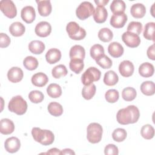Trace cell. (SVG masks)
<instances>
[{
    "mask_svg": "<svg viewBox=\"0 0 155 155\" xmlns=\"http://www.w3.org/2000/svg\"><path fill=\"white\" fill-rule=\"evenodd\" d=\"M140 116L139 110L134 105H129L126 108L120 109L116 114L118 123L122 125H127L136 123Z\"/></svg>",
    "mask_w": 155,
    "mask_h": 155,
    "instance_id": "6da1fadb",
    "label": "cell"
},
{
    "mask_svg": "<svg viewBox=\"0 0 155 155\" xmlns=\"http://www.w3.org/2000/svg\"><path fill=\"white\" fill-rule=\"evenodd\" d=\"M31 134L35 141L43 145H51L54 140V136L51 131L41 130L38 127L32 128Z\"/></svg>",
    "mask_w": 155,
    "mask_h": 155,
    "instance_id": "7a4b0ae2",
    "label": "cell"
},
{
    "mask_svg": "<svg viewBox=\"0 0 155 155\" xmlns=\"http://www.w3.org/2000/svg\"><path fill=\"white\" fill-rule=\"evenodd\" d=\"M8 108L12 113L18 115H22L27 110V104L22 96L18 95L11 99L8 105Z\"/></svg>",
    "mask_w": 155,
    "mask_h": 155,
    "instance_id": "3957f363",
    "label": "cell"
},
{
    "mask_svg": "<svg viewBox=\"0 0 155 155\" xmlns=\"http://www.w3.org/2000/svg\"><path fill=\"white\" fill-rule=\"evenodd\" d=\"M103 129L102 126L96 122L91 123L87 128V138L89 142L96 143L101 140Z\"/></svg>",
    "mask_w": 155,
    "mask_h": 155,
    "instance_id": "277c9868",
    "label": "cell"
},
{
    "mask_svg": "<svg viewBox=\"0 0 155 155\" xmlns=\"http://www.w3.org/2000/svg\"><path fill=\"white\" fill-rule=\"evenodd\" d=\"M66 31L68 36L73 40H82L86 36L85 30L74 21L68 23L66 26Z\"/></svg>",
    "mask_w": 155,
    "mask_h": 155,
    "instance_id": "5b68a950",
    "label": "cell"
},
{
    "mask_svg": "<svg viewBox=\"0 0 155 155\" xmlns=\"http://www.w3.org/2000/svg\"><path fill=\"white\" fill-rule=\"evenodd\" d=\"M101 76V71L96 67H91L87 68L82 74L81 81L84 85H88L93 84L94 81L100 79Z\"/></svg>",
    "mask_w": 155,
    "mask_h": 155,
    "instance_id": "8992f818",
    "label": "cell"
},
{
    "mask_svg": "<svg viewBox=\"0 0 155 155\" xmlns=\"http://www.w3.org/2000/svg\"><path fill=\"white\" fill-rule=\"evenodd\" d=\"M94 8L93 4L88 1H84L80 4L76 10V16L81 20H85L93 15Z\"/></svg>",
    "mask_w": 155,
    "mask_h": 155,
    "instance_id": "52a82bcc",
    "label": "cell"
},
{
    "mask_svg": "<svg viewBox=\"0 0 155 155\" xmlns=\"http://www.w3.org/2000/svg\"><path fill=\"white\" fill-rule=\"evenodd\" d=\"M0 9L7 17L12 19L17 15L16 7L11 0H2L0 1Z\"/></svg>",
    "mask_w": 155,
    "mask_h": 155,
    "instance_id": "ba28073f",
    "label": "cell"
},
{
    "mask_svg": "<svg viewBox=\"0 0 155 155\" xmlns=\"http://www.w3.org/2000/svg\"><path fill=\"white\" fill-rule=\"evenodd\" d=\"M123 42L129 47L135 48L140 44V38L139 35L130 31L124 32L122 35Z\"/></svg>",
    "mask_w": 155,
    "mask_h": 155,
    "instance_id": "9c48e42d",
    "label": "cell"
},
{
    "mask_svg": "<svg viewBox=\"0 0 155 155\" xmlns=\"http://www.w3.org/2000/svg\"><path fill=\"white\" fill-rule=\"evenodd\" d=\"M35 31L36 35L39 37H47L51 31V26L48 22L41 21L36 25Z\"/></svg>",
    "mask_w": 155,
    "mask_h": 155,
    "instance_id": "30bf717a",
    "label": "cell"
},
{
    "mask_svg": "<svg viewBox=\"0 0 155 155\" xmlns=\"http://www.w3.org/2000/svg\"><path fill=\"white\" fill-rule=\"evenodd\" d=\"M5 150L10 153L17 152L21 147V142L16 137H11L7 139L4 143Z\"/></svg>",
    "mask_w": 155,
    "mask_h": 155,
    "instance_id": "8fae6325",
    "label": "cell"
},
{
    "mask_svg": "<svg viewBox=\"0 0 155 155\" xmlns=\"http://www.w3.org/2000/svg\"><path fill=\"white\" fill-rule=\"evenodd\" d=\"M21 18L27 24H30L33 22L36 17L35 8L30 5L25 6L22 8L21 12Z\"/></svg>",
    "mask_w": 155,
    "mask_h": 155,
    "instance_id": "7c38bea8",
    "label": "cell"
},
{
    "mask_svg": "<svg viewBox=\"0 0 155 155\" xmlns=\"http://www.w3.org/2000/svg\"><path fill=\"white\" fill-rule=\"evenodd\" d=\"M127 21V16L125 13L113 14L110 19V24L114 28L123 27Z\"/></svg>",
    "mask_w": 155,
    "mask_h": 155,
    "instance_id": "4fadbf2b",
    "label": "cell"
},
{
    "mask_svg": "<svg viewBox=\"0 0 155 155\" xmlns=\"http://www.w3.org/2000/svg\"><path fill=\"white\" fill-rule=\"evenodd\" d=\"M134 65L133 63L128 60L123 61L119 65L120 74L125 78L131 76L134 72Z\"/></svg>",
    "mask_w": 155,
    "mask_h": 155,
    "instance_id": "5bb4252c",
    "label": "cell"
},
{
    "mask_svg": "<svg viewBox=\"0 0 155 155\" xmlns=\"http://www.w3.org/2000/svg\"><path fill=\"white\" fill-rule=\"evenodd\" d=\"M23 76V71L18 67H12L7 72L8 79L13 83L19 82L22 79Z\"/></svg>",
    "mask_w": 155,
    "mask_h": 155,
    "instance_id": "9a60e30c",
    "label": "cell"
},
{
    "mask_svg": "<svg viewBox=\"0 0 155 155\" xmlns=\"http://www.w3.org/2000/svg\"><path fill=\"white\" fill-rule=\"evenodd\" d=\"M108 16L107 9L102 6H97L93 13V19L98 24L104 23Z\"/></svg>",
    "mask_w": 155,
    "mask_h": 155,
    "instance_id": "2e32d148",
    "label": "cell"
},
{
    "mask_svg": "<svg viewBox=\"0 0 155 155\" xmlns=\"http://www.w3.org/2000/svg\"><path fill=\"white\" fill-rule=\"evenodd\" d=\"M36 2L38 3V10L41 16H47L51 13L52 7L50 1H36Z\"/></svg>",
    "mask_w": 155,
    "mask_h": 155,
    "instance_id": "e0dca14e",
    "label": "cell"
},
{
    "mask_svg": "<svg viewBox=\"0 0 155 155\" xmlns=\"http://www.w3.org/2000/svg\"><path fill=\"white\" fill-rule=\"evenodd\" d=\"M15 130V125L12 120L4 118L0 121V131L2 134L7 135L12 133Z\"/></svg>",
    "mask_w": 155,
    "mask_h": 155,
    "instance_id": "ac0fdd59",
    "label": "cell"
},
{
    "mask_svg": "<svg viewBox=\"0 0 155 155\" xmlns=\"http://www.w3.org/2000/svg\"><path fill=\"white\" fill-rule=\"evenodd\" d=\"M108 53L113 58H117L120 57L124 53L122 45L117 42H113L108 47Z\"/></svg>",
    "mask_w": 155,
    "mask_h": 155,
    "instance_id": "d6986e66",
    "label": "cell"
},
{
    "mask_svg": "<svg viewBox=\"0 0 155 155\" xmlns=\"http://www.w3.org/2000/svg\"><path fill=\"white\" fill-rule=\"evenodd\" d=\"M31 81L32 84L35 86L42 87L45 86L47 84L48 81V78L45 73L39 72L33 74L31 77Z\"/></svg>",
    "mask_w": 155,
    "mask_h": 155,
    "instance_id": "ffe728a7",
    "label": "cell"
},
{
    "mask_svg": "<svg viewBox=\"0 0 155 155\" xmlns=\"http://www.w3.org/2000/svg\"><path fill=\"white\" fill-rule=\"evenodd\" d=\"M61 58V52L58 48H51L45 54V59L48 63L53 64L58 62Z\"/></svg>",
    "mask_w": 155,
    "mask_h": 155,
    "instance_id": "44dd1931",
    "label": "cell"
},
{
    "mask_svg": "<svg viewBox=\"0 0 155 155\" xmlns=\"http://www.w3.org/2000/svg\"><path fill=\"white\" fill-rule=\"evenodd\" d=\"M70 58L71 59H79L84 60L85 56V51L84 48L79 45H75L73 46L69 53Z\"/></svg>",
    "mask_w": 155,
    "mask_h": 155,
    "instance_id": "7402d4cb",
    "label": "cell"
},
{
    "mask_svg": "<svg viewBox=\"0 0 155 155\" xmlns=\"http://www.w3.org/2000/svg\"><path fill=\"white\" fill-rule=\"evenodd\" d=\"M154 68L153 64L149 62H144L139 67V73L143 78H149L153 75Z\"/></svg>",
    "mask_w": 155,
    "mask_h": 155,
    "instance_id": "603a6c76",
    "label": "cell"
},
{
    "mask_svg": "<svg viewBox=\"0 0 155 155\" xmlns=\"http://www.w3.org/2000/svg\"><path fill=\"white\" fill-rule=\"evenodd\" d=\"M131 15L135 18H143L146 13V8L145 5L140 3L133 4L130 9Z\"/></svg>",
    "mask_w": 155,
    "mask_h": 155,
    "instance_id": "cb8c5ba5",
    "label": "cell"
},
{
    "mask_svg": "<svg viewBox=\"0 0 155 155\" xmlns=\"http://www.w3.org/2000/svg\"><path fill=\"white\" fill-rule=\"evenodd\" d=\"M25 30V26L21 22H13L9 27V31L11 33V35L16 37L23 35L24 34Z\"/></svg>",
    "mask_w": 155,
    "mask_h": 155,
    "instance_id": "d4e9b609",
    "label": "cell"
},
{
    "mask_svg": "<svg viewBox=\"0 0 155 155\" xmlns=\"http://www.w3.org/2000/svg\"><path fill=\"white\" fill-rule=\"evenodd\" d=\"M28 49L33 54H41L45 50V44L41 41L34 40L29 43Z\"/></svg>",
    "mask_w": 155,
    "mask_h": 155,
    "instance_id": "484cf974",
    "label": "cell"
},
{
    "mask_svg": "<svg viewBox=\"0 0 155 155\" xmlns=\"http://www.w3.org/2000/svg\"><path fill=\"white\" fill-rule=\"evenodd\" d=\"M119 81L117 74L113 70H109L106 72L104 77V82L108 86H113L116 85Z\"/></svg>",
    "mask_w": 155,
    "mask_h": 155,
    "instance_id": "4316f807",
    "label": "cell"
},
{
    "mask_svg": "<svg viewBox=\"0 0 155 155\" xmlns=\"http://www.w3.org/2000/svg\"><path fill=\"white\" fill-rule=\"evenodd\" d=\"M125 8V3L122 0H114L110 5V9L113 14L123 13Z\"/></svg>",
    "mask_w": 155,
    "mask_h": 155,
    "instance_id": "83f0119b",
    "label": "cell"
},
{
    "mask_svg": "<svg viewBox=\"0 0 155 155\" xmlns=\"http://www.w3.org/2000/svg\"><path fill=\"white\" fill-rule=\"evenodd\" d=\"M47 93L50 97L57 98L61 96L62 88L61 86L57 84H51L47 88Z\"/></svg>",
    "mask_w": 155,
    "mask_h": 155,
    "instance_id": "f1b7e54d",
    "label": "cell"
},
{
    "mask_svg": "<svg viewBox=\"0 0 155 155\" xmlns=\"http://www.w3.org/2000/svg\"><path fill=\"white\" fill-rule=\"evenodd\" d=\"M140 88L141 92L146 96H151L155 93V84L153 81L143 82Z\"/></svg>",
    "mask_w": 155,
    "mask_h": 155,
    "instance_id": "f546056e",
    "label": "cell"
},
{
    "mask_svg": "<svg viewBox=\"0 0 155 155\" xmlns=\"http://www.w3.org/2000/svg\"><path fill=\"white\" fill-rule=\"evenodd\" d=\"M154 29L155 23L153 22H148L145 24L144 31L143 33V37L147 40H151L154 41Z\"/></svg>",
    "mask_w": 155,
    "mask_h": 155,
    "instance_id": "4dcf8cb0",
    "label": "cell"
},
{
    "mask_svg": "<svg viewBox=\"0 0 155 155\" xmlns=\"http://www.w3.org/2000/svg\"><path fill=\"white\" fill-rule=\"evenodd\" d=\"M47 109L50 114L55 117L60 116L63 113V108L62 105L56 102H50L48 105Z\"/></svg>",
    "mask_w": 155,
    "mask_h": 155,
    "instance_id": "1f68e13d",
    "label": "cell"
},
{
    "mask_svg": "<svg viewBox=\"0 0 155 155\" xmlns=\"http://www.w3.org/2000/svg\"><path fill=\"white\" fill-rule=\"evenodd\" d=\"M96 85L93 84H91L88 85H85L82 90V97L87 100L91 99L96 93Z\"/></svg>",
    "mask_w": 155,
    "mask_h": 155,
    "instance_id": "d6a6232c",
    "label": "cell"
},
{
    "mask_svg": "<svg viewBox=\"0 0 155 155\" xmlns=\"http://www.w3.org/2000/svg\"><path fill=\"white\" fill-rule=\"evenodd\" d=\"M69 67L71 71H73L76 74H79L83 70L84 64L83 60L79 59H71L69 63Z\"/></svg>",
    "mask_w": 155,
    "mask_h": 155,
    "instance_id": "836d02e7",
    "label": "cell"
},
{
    "mask_svg": "<svg viewBox=\"0 0 155 155\" xmlns=\"http://www.w3.org/2000/svg\"><path fill=\"white\" fill-rule=\"evenodd\" d=\"M113 32L108 28H102L98 32V38L102 42H110L113 39Z\"/></svg>",
    "mask_w": 155,
    "mask_h": 155,
    "instance_id": "e575fe53",
    "label": "cell"
},
{
    "mask_svg": "<svg viewBox=\"0 0 155 155\" xmlns=\"http://www.w3.org/2000/svg\"><path fill=\"white\" fill-rule=\"evenodd\" d=\"M24 67L28 70H34L38 66V61L37 59L33 56H27L23 61Z\"/></svg>",
    "mask_w": 155,
    "mask_h": 155,
    "instance_id": "d590c367",
    "label": "cell"
},
{
    "mask_svg": "<svg viewBox=\"0 0 155 155\" xmlns=\"http://www.w3.org/2000/svg\"><path fill=\"white\" fill-rule=\"evenodd\" d=\"M137 95L136 90L133 87H126L122 92V98L126 101H131L134 100Z\"/></svg>",
    "mask_w": 155,
    "mask_h": 155,
    "instance_id": "8d00e7d4",
    "label": "cell"
},
{
    "mask_svg": "<svg viewBox=\"0 0 155 155\" xmlns=\"http://www.w3.org/2000/svg\"><path fill=\"white\" fill-rule=\"evenodd\" d=\"M141 136L145 139H151L154 136V129L153 126L150 124L143 125L140 130Z\"/></svg>",
    "mask_w": 155,
    "mask_h": 155,
    "instance_id": "74e56055",
    "label": "cell"
},
{
    "mask_svg": "<svg viewBox=\"0 0 155 155\" xmlns=\"http://www.w3.org/2000/svg\"><path fill=\"white\" fill-rule=\"evenodd\" d=\"M67 70L64 65L60 64L55 66L51 70V74L53 78L59 79L61 76H65L67 74Z\"/></svg>",
    "mask_w": 155,
    "mask_h": 155,
    "instance_id": "f35d334b",
    "label": "cell"
},
{
    "mask_svg": "<svg viewBox=\"0 0 155 155\" xmlns=\"http://www.w3.org/2000/svg\"><path fill=\"white\" fill-rule=\"evenodd\" d=\"M90 56L96 60L102 55L104 54V48L102 45L100 44H94L90 48Z\"/></svg>",
    "mask_w": 155,
    "mask_h": 155,
    "instance_id": "ab89813d",
    "label": "cell"
},
{
    "mask_svg": "<svg viewBox=\"0 0 155 155\" xmlns=\"http://www.w3.org/2000/svg\"><path fill=\"white\" fill-rule=\"evenodd\" d=\"M127 131L125 130L120 128H116L114 130L112 133V137L113 140L117 142H120L124 141L127 137Z\"/></svg>",
    "mask_w": 155,
    "mask_h": 155,
    "instance_id": "60d3db41",
    "label": "cell"
},
{
    "mask_svg": "<svg viewBox=\"0 0 155 155\" xmlns=\"http://www.w3.org/2000/svg\"><path fill=\"white\" fill-rule=\"evenodd\" d=\"M97 64L104 69H108L112 66V61L105 54H103L95 60Z\"/></svg>",
    "mask_w": 155,
    "mask_h": 155,
    "instance_id": "b9f144b4",
    "label": "cell"
},
{
    "mask_svg": "<svg viewBox=\"0 0 155 155\" xmlns=\"http://www.w3.org/2000/svg\"><path fill=\"white\" fill-rule=\"evenodd\" d=\"M44 98L43 93L38 90H33L28 94V99L32 103L38 104L41 102Z\"/></svg>",
    "mask_w": 155,
    "mask_h": 155,
    "instance_id": "7bdbcfd3",
    "label": "cell"
},
{
    "mask_svg": "<svg viewBox=\"0 0 155 155\" xmlns=\"http://www.w3.org/2000/svg\"><path fill=\"white\" fill-rule=\"evenodd\" d=\"M119 92L115 89L108 90L105 94V98L109 103H114L119 99Z\"/></svg>",
    "mask_w": 155,
    "mask_h": 155,
    "instance_id": "ee69618b",
    "label": "cell"
},
{
    "mask_svg": "<svg viewBox=\"0 0 155 155\" xmlns=\"http://www.w3.org/2000/svg\"><path fill=\"white\" fill-rule=\"evenodd\" d=\"M142 30V24L139 22L132 21L127 27V31H130L139 35Z\"/></svg>",
    "mask_w": 155,
    "mask_h": 155,
    "instance_id": "f6af8a7d",
    "label": "cell"
},
{
    "mask_svg": "<svg viewBox=\"0 0 155 155\" xmlns=\"http://www.w3.org/2000/svg\"><path fill=\"white\" fill-rule=\"evenodd\" d=\"M104 153L105 155H117L118 148L114 144H108L104 148Z\"/></svg>",
    "mask_w": 155,
    "mask_h": 155,
    "instance_id": "bcb514c9",
    "label": "cell"
},
{
    "mask_svg": "<svg viewBox=\"0 0 155 155\" xmlns=\"http://www.w3.org/2000/svg\"><path fill=\"white\" fill-rule=\"evenodd\" d=\"M10 44V38L9 36L3 33H0V47L1 48L7 47Z\"/></svg>",
    "mask_w": 155,
    "mask_h": 155,
    "instance_id": "7dc6e473",
    "label": "cell"
},
{
    "mask_svg": "<svg viewBox=\"0 0 155 155\" xmlns=\"http://www.w3.org/2000/svg\"><path fill=\"white\" fill-rule=\"evenodd\" d=\"M147 56L149 59L154 61L155 60V51H154V44L151 45L148 47L147 51Z\"/></svg>",
    "mask_w": 155,
    "mask_h": 155,
    "instance_id": "c3c4849f",
    "label": "cell"
},
{
    "mask_svg": "<svg viewBox=\"0 0 155 155\" xmlns=\"http://www.w3.org/2000/svg\"><path fill=\"white\" fill-rule=\"evenodd\" d=\"M44 154H61V151L56 148H53L49 150L47 153H45Z\"/></svg>",
    "mask_w": 155,
    "mask_h": 155,
    "instance_id": "681fc988",
    "label": "cell"
},
{
    "mask_svg": "<svg viewBox=\"0 0 155 155\" xmlns=\"http://www.w3.org/2000/svg\"><path fill=\"white\" fill-rule=\"evenodd\" d=\"M61 154H75V153L70 148H65L61 151Z\"/></svg>",
    "mask_w": 155,
    "mask_h": 155,
    "instance_id": "f907efd6",
    "label": "cell"
},
{
    "mask_svg": "<svg viewBox=\"0 0 155 155\" xmlns=\"http://www.w3.org/2000/svg\"><path fill=\"white\" fill-rule=\"evenodd\" d=\"M109 2L108 0H104V1H94V2L97 5V6H102L104 7L106 4Z\"/></svg>",
    "mask_w": 155,
    "mask_h": 155,
    "instance_id": "816d5d0a",
    "label": "cell"
}]
</instances>
